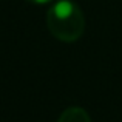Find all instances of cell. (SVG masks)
I'll list each match as a JSON object with an SVG mask.
<instances>
[{"label": "cell", "mask_w": 122, "mask_h": 122, "mask_svg": "<svg viewBox=\"0 0 122 122\" xmlns=\"http://www.w3.org/2000/svg\"><path fill=\"white\" fill-rule=\"evenodd\" d=\"M48 31L60 42L73 43L85 31V15L71 0H57L46 12Z\"/></svg>", "instance_id": "cell-1"}, {"label": "cell", "mask_w": 122, "mask_h": 122, "mask_svg": "<svg viewBox=\"0 0 122 122\" xmlns=\"http://www.w3.org/2000/svg\"><path fill=\"white\" fill-rule=\"evenodd\" d=\"M30 3H34V5H46V3H51L53 0H26Z\"/></svg>", "instance_id": "cell-3"}, {"label": "cell", "mask_w": 122, "mask_h": 122, "mask_svg": "<svg viewBox=\"0 0 122 122\" xmlns=\"http://www.w3.org/2000/svg\"><path fill=\"white\" fill-rule=\"evenodd\" d=\"M57 122H91V119L82 107H68L62 111Z\"/></svg>", "instance_id": "cell-2"}]
</instances>
